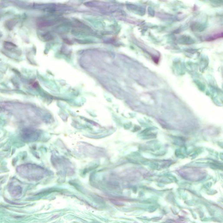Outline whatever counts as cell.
<instances>
[{
    "mask_svg": "<svg viewBox=\"0 0 223 223\" xmlns=\"http://www.w3.org/2000/svg\"><path fill=\"white\" fill-rule=\"evenodd\" d=\"M17 171L21 177L31 180L39 179L42 174V169L32 164L22 165L17 167Z\"/></svg>",
    "mask_w": 223,
    "mask_h": 223,
    "instance_id": "6da1fadb",
    "label": "cell"
},
{
    "mask_svg": "<svg viewBox=\"0 0 223 223\" xmlns=\"http://www.w3.org/2000/svg\"><path fill=\"white\" fill-rule=\"evenodd\" d=\"M11 192H12L13 195H15V196H17V195H19V194L21 193V188L17 186L15 187L14 189H12Z\"/></svg>",
    "mask_w": 223,
    "mask_h": 223,
    "instance_id": "3957f363",
    "label": "cell"
},
{
    "mask_svg": "<svg viewBox=\"0 0 223 223\" xmlns=\"http://www.w3.org/2000/svg\"><path fill=\"white\" fill-rule=\"evenodd\" d=\"M36 135L35 130L30 128H25L22 131V138L25 141L30 142L35 140Z\"/></svg>",
    "mask_w": 223,
    "mask_h": 223,
    "instance_id": "7a4b0ae2",
    "label": "cell"
}]
</instances>
